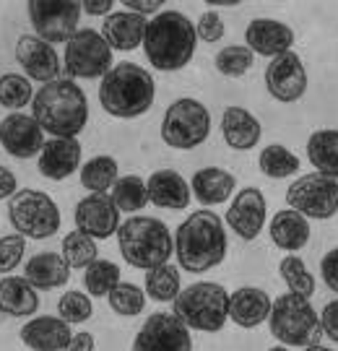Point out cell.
I'll list each match as a JSON object with an SVG mask.
<instances>
[{
  "instance_id": "42",
  "label": "cell",
  "mask_w": 338,
  "mask_h": 351,
  "mask_svg": "<svg viewBox=\"0 0 338 351\" xmlns=\"http://www.w3.org/2000/svg\"><path fill=\"white\" fill-rule=\"evenodd\" d=\"M26 250V237L21 234H5L0 237V276H8L13 268H19L24 261Z\"/></svg>"
},
{
  "instance_id": "43",
  "label": "cell",
  "mask_w": 338,
  "mask_h": 351,
  "mask_svg": "<svg viewBox=\"0 0 338 351\" xmlns=\"http://www.w3.org/2000/svg\"><path fill=\"white\" fill-rule=\"evenodd\" d=\"M195 34H198V42H208V45L224 39V34H226L224 19L216 11H206L201 19H198V24H195Z\"/></svg>"
},
{
  "instance_id": "4",
  "label": "cell",
  "mask_w": 338,
  "mask_h": 351,
  "mask_svg": "<svg viewBox=\"0 0 338 351\" xmlns=\"http://www.w3.org/2000/svg\"><path fill=\"white\" fill-rule=\"evenodd\" d=\"M156 99L154 75L136 63L114 65L99 84L101 110L120 120H133L146 114Z\"/></svg>"
},
{
  "instance_id": "34",
  "label": "cell",
  "mask_w": 338,
  "mask_h": 351,
  "mask_svg": "<svg viewBox=\"0 0 338 351\" xmlns=\"http://www.w3.org/2000/svg\"><path fill=\"white\" fill-rule=\"evenodd\" d=\"M34 86L24 73H3L0 75V107L21 112L26 104L34 99Z\"/></svg>"
},
{
  "instance_id": "8",
  "label": "cell",
  "mask_w": 338,
  "mask_h": 351,
  "mask_svg": "<svg viewBox=\"0 0 338 351\" xmlns=\"http://www.w3.org/2000/svg\"><path fill=\"white\" fill-rule=\"evenodd\" d=\"M8 221L26 239H50L60 229V208L42 190H19L8 203Z\"/></svg>"
},
{
  "instance_id": "45",
  "label": "cell",
  "mask_w": 338,
  "mask_h": 351,
  "mask_svg": "<svg viewBox=\"0 0 338 351\" xmlns=\"http://www.w3.org/2000/svg\"><path fill=\"white\" fill-rule=\"evenodd\" d=\"M320 328L330 341L338 343V300L328 302L323 307V315H320Z\"/></svg>"
},
{
  "instance_id": "41",
  "label": "cell",
  "mask_w": 338,
  "mask_h": 351,
  "mask_svg": "<svg viewBox=\"0 0 338 351\" xmlns=\"http://www.w3.org/2000/svg\"><path fill=\"white\" fill-rule=\"evenodd\" d=\"M91 315H94V304L86 291H65L58 302V317H63L68 326L86 323Z\"/></svg>"
},
{
  "instance_id": "7",
  "label": "cell",
  "mask_w": 338,
  "mask_h": 351,
  "mask_svg": "<svg viewBox=\"0 0 338 351\" xmlns=\"http://www.w3.org/2000/svg\"><path fill=\"white\" fill-rule=\"evenodd\" d=\"M268 326L274 339L281 341V346H313V343H320V336H323L320 317L313 310L310 300L291 291L281 294L271 304Z\"/></svg>"
},
{
  "instance_id": "21",
  "label": "cell",
  "mask_w": 338,
  "mask_h": 351,
  "mask_svg": "<svg viewBox=\"0 0 338 351\" xmlns=\"http://www.w3.org/2000/svg\"><path fill=\"white\" fill-rule=\"evenodd\" d=\"M149 19L133 11H112L104 19L101 26V37L107 39V45L112 50L133 52L143 47V34H146Z\"/></svg>"
},
{
  "instance_id": "38",
  "label": "cell",
  "mask_w": 338,
  "mask_h": 351,
  "mask_svg": "<svg viewBox=\"0 0 338 351\" xmlns=\"http://www.w3.org/2000/svg\"><path fill=\"white\" fill-rule=\"evenodd\" d=\"M278 271H281V278L287 281L291 294H300L304 300H310L315 294V276L307 271V265L300 255H287L278 265Z\"/></svg>"
},
{
  "instance_id": "18",
  "label": "cell",
  "mask_w": 338,
  "mask_h": 351,
  "mask_svg": "<svg viewBox=\"0 0 338 351\" xmlns=\"http://www.w3.org/2000/svg\"><path fill=\"white\" fill-rule=\"evenodd\" d=\"M265 198L258 188H245L234 195L226 211V224L245 242H252L265 226Z\"/></svg>"
},
{
  "instance_id": "24",
  "label": "cell",
  "mask_w": 338,
  "mask_h": 351,
  "mask_svg": "<svg viewBox=\"0 0 338 351\" xmlns=\"http://www.w3.org/2000/svg\"><path fill=\"white\" fill-rule=\"evenodd\" d=\"M221 136L226 146L234 151H250L258 146V141L263 136L261 120L245 110V107H226L221 114Z\"/></svg>"
},
{
  "instance_id": "5",
  "label": "cell",
  "mask_w": 338,
  "mask_h": 351,
  "mask_svg": "<svg viewBox=\"0 0 338 351\" xmlns=\"http://www.w3.org/2000/svg\"><path fill=\"white\" fill-rule=\"evenodd\" d=\"M117 242L125 263L141 271H151L169 263L175 252V237L169 234L162 219H154V216H133L123 221L117 229Z\"/></svg>"
},
{
  "instance_id": "30",
  "label": "cell",
  "mask_w": 338,
  "mask_h": 351,
  "mask_svg": "<svg viewBox=\"0 0 338 351\" xmlns=\"http://www.w3.org/2000/svg\"><path fill=\"white\" fill-rule=\"evenodd\" d=\"M307 159L320 175L338 180V130H315L307 141Z\"/></svg>"
},
{
  "instance_id": "51",
  "label": "cell",
  "mask_w": 338,
  "mask_h": 351,
  "mask_svg": "<svg viewBox=\"0 0 338 351\" xmlns=\"http://www.w3.org/2000/svg\"><path fill=\"white\" fill-rule=\"evenodd\" d=\"M268 351H289L287 346H274V349H268Z\"/></svg>"
},
{
  "instance_id": "23",
  "label": "cell",
  "mask_w": 338,
  "mask_h": 351,
  "mask_svg": "<svg viewBox=\"0 0 338 351\" xmlns=\"http://www.w3.org/2000/svg\"><path fill=\"white\" fill-rule=\"evenodd\" d=\"M149 190V203L156 208H172V211H182L190 203V185L188 180L175 172V169H159L149 177L146 182Z\"/></svg>"
},
{
  "instance_id": "49",
  "label": "cell",
  "mask_w": 338,
  "mask_h": 351,
  "mask_svg": "<svg viewBox=\"0 0 338 351\" xmlns=\"http://www.w3.org/2000/svg\"><path fill=\"white\" fill-rule=\"evenodd\" d=\"M65 351H94V336L81 330V333H73L71 343L65 346Z\"/></svg>"
},
{
  "instance_id": "12",
  "label": "cell",
  "mask_w": 338,
  "mask_h": 351,
  "mask_svg": "<svg viewBox=\"0 0 338 351\" xmlns=\"http://www.w3.org/2000/svg\"><path fill=\"white\" fill-rule=\"evenodd\" d=\"M29 21L34 26V34L45 42L55 45H68L71 37L78 32L81 21V3L75 0H32L29 5Z\"/></svg>"
},
{
  "instance_id": "31",
  "label": "cell",
  "mask_w": 338,
  "mask_h": 351,
  "mask_svg": "<svg viewBox=\"0 0 338 351\" xmlns=\"http://www.w3.org/2000/svg\"><path fill=\"white\" fill-rule=\"evenodd\" d=\"M117 180H120L117 162L107 154L91 156L86 164H81V185L91 193H107L110 188H114Z\"/></svg>"
},
{
  "instance_id": "35",
  "label": "cell",
  "mask_w": 338,
  "mask_h": 351,
  "mask_svg": "<svg viewBox=\"0 0 338 351\" xmlns=\"http://www.w3.org/2000/svg\"><path fill=\"white\" fill-rule=\"evenodd\" d=\"M154 302H175L177 294L182 291L180 287V271L175 265L164 263L159 268L146 271V289H143Z\"/></svg>"
},
{
  "instance_id": "13",
  "label": "cell",
  "mask_w": 338,
  "mask_h": 351,
  "mask_svg": "<svg viewBox=\"0 0 338 351\" xmlns=\"http://www.w3.org/2000/svg\"><path fill=\"white\" fill-rule=\"evenodd\" d=\"M130 351H193L190 328L175 313H154L136 333Z\"/></svg>"
},
{
  "instance_id": "48",
  "label": "cell",
  "mask_w": 338,
  "mask_h": 351,
  "mask_svg": "<svg viewBox=\"0 0 338 351\" xmlns=\"http://www.w3.org/2000/svg\"><path fill=\"white\" fill-rule=\"evenodd\" d=\"M81 8L91 16H104L107 19L114 8V0H86V3H81Z\"/></svg>"
},
{
  "instance_id": "29",
  "label": "cell",
  "mask_w": 338,
  "mask_h": 351,
  "mask_svg": "<svg viewBox=\"0 0 338 351\" xmlns=\"http://www.w3.org/2000/svg\"><path fill=\"white\" fill-rule=\"evenodd\" d=\"M268 229H271V239H274L276 247L284 252H291V255H297V250H302L307 245V239H310L307 219L302 213L291 211V208L276 213Z\"/></svg>"
},
{
  "instance_id": "27",
  "label": "cell",
  "mask_w": 338,
  "mask_h": 351,
  "mask_svg": "<svg viewBox=\"0 0 338 351\" xmlns=\"http://www.w3.org/2000/svg\"><path fill=\"white\" fill-rule=\"evenodd\" d=\"M193 195L203 206H219L232 198V193L237 188V180L232 172H226L221 167H203L190 180Z\"/></svg>"
},
{
  "instance_id": "40",
  "label": "cell",
  "mask_w": 338,
  "mask_h": 351,
  "mask_svg": "<svg viewBox=\"0 0 338 351\" xmlns=\"http://www.w3.org/2000/svg\"><path fill=\"white\" fill-rule=\"evenodd\" d=\"M110 307H112L117 315L123 317H136V315L143 313L146 307V291L130 281H120L117 287L110 291Z\"/></svg>"
},
{
  "instance_id": "3",
  "label": "cell",
  "mask_w": 338,
  "mask_h": 351,
  "mask_svg": "<svg viewBox=\"0 0 338 351\" xmlns=\"http://www.w3.org/2000/svg\"><path fill=\"white\" fill-rule=\"evenodd\" d=\"M175 255L180 268L188 274H206L226 258V229L219 213H190L175 234Z\"/></svg>"
},
{
  "instance_id": "17",
  "label": "cell",
  "mask_w": 338,
  "mask_h": 351,
  "mask_svg": "<svg viewBox=\"0 0 338 351\" xmlns=\"http://www.w3.org/2000/svg\"><path fill=\"white\" fill-rule=\"evenodd\" d=\"M45 130L26 112H11L0 120V146L16 159H34L45 149Z\"/></svg>"
},
{
  "instance_id": "33",
  "label": "cell",
  "mask_w": 338,
  "mask_h": 351,
  "mask_svg": "<svg viewBox=\"0 0 338 351\" xmlns=\"http://www.w3.org/2000/svg\"><path fill=\"white\" fill-rule=\"evenodd\" d=\"M112 201L120 211L136 213L149 206V190H146V180L138 175H125L114 182Z\"/></svg>"
},
{
  "instance_id": "44",
  "label": "cell",
  "mask_w": 338,
  "mask_h": 351,
  "mask_svg": "<svg viewBox=\"0 0 338 351\" xmlns=\"http://www.w3.org/2000/svg\"><path fill=\"white\" fill-rule=\"evenodd\" d=\"M320 274H323L326 287L338 294V247L326 252V258H323V263H320Z\"/></svg>"
},
{
  "instance_id": "50",
  "label": "cell",
  "mask_w": 338,
  "mask_h": 351,
  "mask_svg": "<svg viewBox=\"0 0 338 351\" xmlns=\"http://www.w3.org/2000/svg\"><path fill=\"white\" fill-rule=\"evenodd\" d=\"M304 351H330V349L323 346V343H313V346H304Z\"/></svg>"
},
{
  "instance_id": "1",
  "label": "cell",
  "mask_w": 338,
  "mask_h": 351,
  "mask_svg": "<svg viewBox=\"0 0 338 351\" xmlns=\"http://www.w3.org/2000/svg\"><path fill=\"white\" fill-rule=\"evenodd\" d=\"M32 117L52 138H75L88 123V99L75 81L58 78L34 94Z\"/></svg>"
},
{
  "instance_id": "36",
  "label": "cell",
  "mask_w": 338,
  "mask_h": 351,
  "mask_svg": "<svg viewBox=\"0 0 338 351\" xmlns=\"http://www.w3.org/2000/svg\"><path fill=\"white\" fill-rule=\"evenodd\" d=\"M120 284V268L112 261H94L84 271V289L88 297H110V291Z\"/></svg>"
},
{
  "instance_id": "25",
  "label": "cell",
  "mask_w": 338,
  "mask_h": 351,
  "mask_svg": "<svg viewBox=\"0 0 338 351\" xmlns=\"http://www.w3.org/2000/svg\"><path fill=\"white\" fill-rule=\"evenodd\" d=\"M271 304L274 302L263 289L242 287L234 294H229V317L239 328H258L268 320Z\"/></svg>"
},
{
  "instance_id": "6",
  "label": "cell",
  "mask_w": 338,
  "mask_h": 351,
  "mask_svg": "<svg viewBox=\"0 0 338 351\" xmlns=\"http://www.w3.org/2000/svg\"><path fill=\"white\" fill-rule=\"evenodd\" d=\"M175 315L190 330L219 333L229 320V291L216 281H195L177 294Z\"/></svg>"
},
{
  "instance_id": "14",
  "label": "cell",
  "mask_w": 338,
  "mask_h": 351,
  "mask_svg": "<svg viewBox=\"0 0 338 351\" xmlns=\"http://www.w3.org/2000/svg\"><path fill=\"white\" fill-rule=\"evenodd\" d=\"M16 63L21 65V71H24L29 81H42V86L58 81L60 68H63V60L55 52V47L50 42L39 39L37 34H21L19 37V42H16Z\"/></svg>"
},
{
  "instance_id": "37",
  "label": "cell",
  "mask_w": 338,
  "mask_h": 351,
  "mask_svg": "<svg viewBox=\"0 0 338 351\" xmlns=\"http://www.w3.org/2000/svg\"><path fill=\"white\" fill-rule=\"evenodd\" d=\"M97 252H99V247H97V239H91L88 234H84V232H71V234H65L63 239V255L65 263L71 265V268H84L86 271L88 265L97 261Z\"/></svg>"
},
{
  "instance_id": "19",
  "label": "cell",
  "mask_w": 338,
  "mask_h": 351,
  "mask_svg": "<svg viewBox=\"0 0 338 351\" xmlns=\"http://www.w3.org/2000/svg\"><path fill=\"white\" fill-rule=\"evenodd\" d=\"M245 42L252 50V55L263 58H278L284 52H291L294 45V29L274 19H252L245 32Z\"/></svg>"
},
{
  "instance_id": "26",
  "label": "cell",
  "mask_w": 338,
  "mask_h": 351,
  "mask_svg": "<svg viewBox=\"0 0 338 351\" xmlns=\"http://www.w3.org/2000/svg\"><path fill=\"white\" fill-rule=\"evenodd\" d=\"M24 278L34 289H60L71 281V265L60 252H37L24 265Z\"/></svg>"
},
{
  "instance_id": "39",
  "label": "cell",
  "mask_w": 338,
  "mask_h": 351,
  "mask_svg": "<svg viewBox=\"0 0 338 351\" xmlns=\"http://www.w3.org/2000/svg\"><path fill=\"white\" fill-rule=\"evenodd\" d=\"M213 63H216V71H219L221 75L239 78V75H245L252 68L255 55H252V50L248 47V45H229V47L216 52Z\"/></svg>"
},
{
  "instance_id": "15",
  "label": "cell",
  "mask_w": 338,
  "mask_h": 351,
  "mask_svg": "<svg viewBox=\"0 0 338 351\" xmlns=\"http://www.w3.org/2000/svg\"><path fill=\"white\" fill-rule=\"evenodd\" d=\"M75 229L88 234L91 239H110L120 229V208L114 206L112 195L91 193L75 206Z\"/></svg>"
},
{
  "instance_id": "20",
  "label": "cell",
  "mask_w": 338,
  "mask_h": 351,
  "mask_svg": "<svg viewBox=\"0 0 338 351\" xmlns=\"http://www.w3.org/2000/svg\"><path fill=\"white\" fill-rule=\"evenodd\" d=\"M37 169L47 180H65L81 169V143L75 138H50L37 156Z\"/></svg>"
},
{
  "instance_id": "11",
  "label": "cell",
  "mask_w": 338,
  "mask_h": 351,
  "mask_svg": "<svg viewBox=\"0 0 338 351\" xmlns=\"http://www.w3.org/2000/svg\"><path fill=\"white\" fill-rule=\"evenodd\" d=\"M287 203L291 211L302 213L304 219L326 221L338 213V180L320 172L302 175L289 185Z\"/></svg>"
},
{
  "instance_id": "28",
  "label": "cell",
  "mask_w": 338,
  "mask_h": 351,
  "mask_svg": "<svg viewBox=\"0 0 338 351\" xmlns=\"http://www.w3.org/2000/svg\"><path fill=\"white\" fill-rule=\"evenodd\" d=\"M39 310V294L24 276L0 278V313L11 317H34Z\"/></svg>"
},
{
  "instance_id": "32",
  "label": "cell",
  "mask_w": 338,
  "mask_h": 351,
  "mask_svg": "<svg viewBox=\"0 0 338 351\" xmlns=\"http://www.w3.org/2000/svg\"><path fill=\"white\" fill-rule=\"evenodd\" d=\"M258 164H261V172L265 177H271V180H284V177H291L300 172V159H297V154H291L287 146H281V143H271V146H265L261 151V156H258Z\"/></svg>"
},
{
  "instance_id": "9",
  "label": "cell",
  "mask_w": 338,
  "mask_h": 351,
  "mask_svg": "<svg viewBox=\"0 0 338 351\" xmlns=\"http://www.w3.org/2000/svg\"><path fill=\"white\" fill-rule=\"evenodd\" d=\"M211 133V112L198 99H177L167 107L162 120V138L169 149H198Z\"/></svg>"
},
{
  "instance_id": "10",
  "label": "cell",
  "mask_w": 338,
  "mask_h": 351,
  "mask_svg": "<svg viewBox=\"0 0 338 351\" xmlns=\"http://www.w3.org/2000/svg\"><path fill=\"white\" fill-rule=\"evenodd\" d=\"M63 65L71 78H104L112 71V47L97 29H78L65 45Z\"/></svg>"
},
{
  "instance_id": "2",
  "label": "cell",
  "mask_w": 338,
  "mask_h": 351,
  "mask_svg": "<svg viewBox=\"0 0 338 351\" xmlns=\"http://www.w3.org/2000/svg\"><path fill=\"white\" fill-rule=\"evenodd\" d=\"M195 50H198L195 24L185 13L164 8L162 13L149 19L143 34V52L156 71L172 73L185 68L195 58Z\"/></svg>"
},
{
  "instance_id": "47",
  "label": "cell",
  "mask_w": 338,
  "mask_h": 351,
  "mask_svg": "<svg viewBox=\"0 0 338 351\" xmlns=\"http://www.w3.org/2000/svg\"><path fill=\"white\" fill-rule=\"evenodd\" d=\"M19 193V180L8 167H0V201L13 198Z\"/></svg>"
},
{
  "instance_id": "16",
  "label": "cell",
  "mask_w": 338,
  "mask_h": 351,
  "mask_svg": "<svg viewBox=\"0 0 338 351\" xmlns=\"http://www.w3.org/2000/svg\"><path fill=\"white\" fill-rule=\"evenodd\" d=\"M265 88L276 101H284V104L302 99V94L307 91V71L297 52H284L268 63Z\"/></svg>"
},
{
  "instance_id": "46",
  "label": "cell",
  "mask_w": 338,
  "mask_h": 351,
  "mask_svg": "<svg viewBox=\"0 0 338 351\" xmlns=\"http://www.w3.org/2000/svg\"><path fill=\"white\" fill-rule=\"evenodd\" d=\"M123 11H133V13H141V16H146V19H154L156 13L164 11V3L159 0H123Z\"/></svg>"
},
{
  "instance_id": "22",
  "label": "cell",
  "mask_w": 338,
  "mask_h": 351,
  "mask_svg": "<svg viewBox=\"0 0 338 351\" xmlns=\"http://www.w3.org/2000/svg\"><path fill=\"white\" fill-rule=\"evenodd\" d=\"M73 339V330L63 317H32L21 328V341L24 346L34 351H65V346Z\"/></svg>"
}]
</instances>
